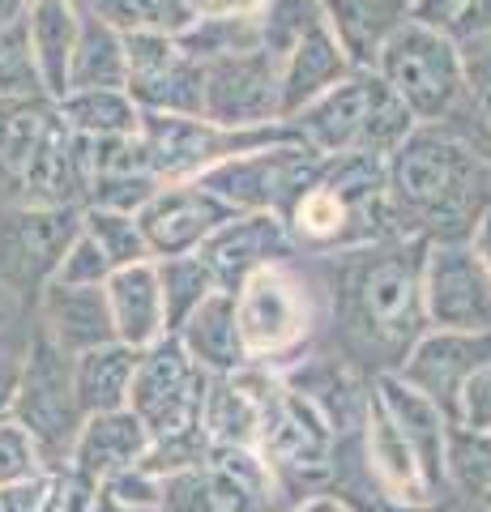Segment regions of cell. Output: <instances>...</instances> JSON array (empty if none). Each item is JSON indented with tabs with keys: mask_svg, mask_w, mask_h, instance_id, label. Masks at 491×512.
<instances>
[{
	"mask_svg": "<svg viewBox=\"0 0 491 512\" xmlns=\"http://www.w3.org/2000/svg\"><path fill=\"white\" fill-rule=\"evenodd\" d=\"M385 201L398 239L470 244L491 214V158L453 124H415L389 154Z\"/></svg>",
	"mask_w": 491,
	"mask_h": 512,
	"instance_id": "obj_1",
	"label": "cell"
},
{
	"mask_svg": "<svg viewBox=\"0 0 491 512\" xmlns=\"http://www.w3.org/2000/svg\"><path fill=\"white\" fill-rule=\"evenodd\" d=\"M423 239H385L334 256V325L355 367L398 372L432 325L423 312Z\"/></svg>",
	"mask_w": 491,
	"mask_h": 512,
	"instance_id": "obj_2",
	"label": "cell"
},
{
	"mask_svg": "<svg viewBox=\"0 0 491 512\" xmlns=\"http://www.w3.org/2000/svg\"><path fill=\"white\" fill-rule=\"evenodd\" d=\"M205 389H210V372L188 359L176 333L141 350L129 384V410L150 431V457L141 461L146 470L171 474L205 461V448H210L201 431Z\"/></svg>",
	"mask_w": 491,
	"mask_h": 512,
	"instance_id": "obj_3",
	"label": "cell"
},
{
	"mask_svg": "<svg viewBox=\"0 0 491 512\" xmlns=\"http://www.w3.org/2000/svg\"><path fill=\"white\" fill-rule=\"evenodd\" d=\"M291 133L312 146L316 154H380L389 158L415 128L406 103L385 86L376 69H351L338 86H329L321 99L282 120Z\"/></svg>",
	"mask_w": 491,
	"mask_h": 512,
	"instance_id": "obj_4",
	"label": "cell"
},
{
	"mask_svg": "<svg viewBox=\"0 0 491 512\" xmlns=\"http://www.w3.org/2000/svg\"><path fill=\"white\" fill-rule=\"evenodd\" d=\"M321 325V291L291 261L261 265L235 291V329L248 363L269 367L282 359H304V346Z\"/></svg>",
	"mask_w": 491,
	"mask_h": 512,
	"instance_id": "obj_5",
	"label": "cell"
},
{
	"mask_svg": "<svg viewBox=\"0 0 491 512\" xmlns=\"http://www.w3.org/2000/svg\"><path fill=\"white\" fill-rule=\"evenodd\" d=\"M372 69L406 103L415 124L462 120V103H466L462 47L445 30H432L415 18H406L393 30V39L380 47Z\"/></svg>",
	"mask_w": 491,
	"mask_h": 512,
	"instance_id": "obj_6",
	"label": "cell"
},
{
	"mask_svg": "<svg viewBox=\"0 0 491 512\" xmlns=\"http://www.w3.org/2000/svg\"><path fill=\"white\" fill-rule=\"evenodd\" d=\"M141 154H146V171L163 184L201 180L205 171L227 163L235 154L282 146V141H299L287 124H265V128H223L205 116H154L141 111L137 128Z\"/></svg>",
	"mask_w": 491,
	"mask_h": 512,
	"instance_id": "obj_7",
	"label": "cell"
},
{
	"mask_svg": "<svg viewBox=\"0 0 491 512\" xmlns=\"http://www.w3.org/2000/svg\"><path fill=\"white\" fill-rule=\"evenodd\" d=\"M9 419L35 440L47 470L65 466L73 436L82 427V406H77V393H73V355H65L39 325L26 333L22 376H18Z\"/></svg>",
	"mask_w": 491,
	"mask_h": 512,
	"instance_id": "obj_8",
	"label": "cell"
},
{
	"mask_svg": "<svg viewBox=\"0 0 491 512\" xmlns=\"http://www.w3.org/2000/svg\"><path fill=\"white\" fill-rule=\"evenodd\" d=\"M325 167H329V158L304 146V141H282V146H265V150H248V154L227 158V163H218L214 171H205L201 184L218 192V197L240 214L265 210V214L291 218L295 205L321 184Z\"/></svg>",
	"mask_w": 491,
	"mask_h": 512,
	"instance_id": "obj_9",
	"label": "cell"
},
{
	"mask_svg": "<svg viewBox=\"0 0 491 512\" xmlns=\"http://www.w3.org/2000/svg\"><path fill=\"white\" fill-rule=\"evenodd\" d=\"M77 235H82V210L5 201L0 205V291L35 303Z\"/></svg>",
	"mask_w": 491,
	"mask_h": 512,
	"instance_id": "obj_10",
	"label": "cell"
},
{
	"mask_svg": "<svg viewBox=\"0 0 491 512\" xmlns=\"http://www.w3.org/2000/svg\"><path fill=\"white\" fill-rule=\"evenodd\" d=\"M201 116L223 128L282 124V69L265 47L201 64Z\"/></svg>",
	"mask_w": 491,
	"mask_h": 512,
	"instance_id": "obj_11",
	"label": "cell"
},
{
	"mask_svg": "<svg viewBox=\"0 0 491 512\" xmlns=\"http://www.w3.org/2000/svg\"><path fill=\"white\" fill-rule=\"evenodd\" d=\"M423 312L432 329L491 333V278L470 244L423 248Z\"/></svg>",
	"mask_w": 491,
	"mask_h": 512,
	"instance_id": "obj_12",
	"label": "cell"
},
{
	"mask_svg": "<svg viewBox=\"0 0 491 512\" xmlns=\"http://www.w3.org/2000/svg\"><path fill=\"white\" fill-rule=\"evenodd\" d=\"M124 90L154 116H201V64L176 35H124Z\"/></svg>",
	"mask_w": 491,
	"mask_h": 512,
	"instance_id": "obj_13",
	"label": "cell"
},
{
	"mask_svg": "<svg viewBox=\"0 0 491 512\" xmlns=\"http://www.w3.org/2000/svg\"><path fill=\"white\" fill-rule=\"evenodd\" d=\"M240 214L231 205L210 192L201 180H184V184H163L154 197L137 210L141 222V235L150 244V256L163 261V256H184V252H197L205 239H210L218 227Z\"/></svg>",
	"mask_w": 491,
	"mask_h": 512,
	"instance_id": "obj_14",
	"label": "cell"
},
{
	"mask_svg": "<svg viewBox=\"0 0 491 512\" xmlns=\"http://www.w3.org/2000/svg\"><path fill=\"white\" fill-rule=\"evenodd\" d=\"M483 363H491V333H457V329H427L423 338L406 350V359L398 363V376L406 384H415L423 397L449 414L462 384L479 372Z\"/></svg>",
	"mask_w": 491,
	"mask_h": 512,
	"instance_id": "obj_15",
	"label": "cell"
},
{
	"mask_svg": "<svg viewBox=\"0 0 491 512\" xmlns=\"http://www.w3.org/2000/svg\"><path fill=\"white\" fill-rule=\"evenodd\" d=\"M90 192V146L82 133L60 120V111L52 103V120L43 128V141L30 167L18 184L22 205H60V210H82Z\"/></svg>",
	"mask_w": 491,
	"mask_h": 512,
	"instance_id": "obj_16",
	"label": "cell"
},
{
	"mask_svg": "<svg viewBox=\"0 0 491 512\" xmlns=\"http://www.w3.org/2000/svg\"><path fill=\"white\" fill-rule=\"evenodd\" d=\"M205 256V265L214 269L218 278V291H240V282L261 265H274V261H291L299 256L295 239L287 218L278 214H265V210H252V214H235L227 227H218L205 244L197 248Z\"/></svg>",
	"mask_w": 491,
	"mask_h": 512,
	"instance_id": "obj_17",
	"label": "cell"
},
{
	"mask_svg": "<svg viewBox=\"0 0 491 512\" xmlns=\"http://www.w3.org/2000/svg\"><path fill=\"white\" fill-rule=\"evenodd\" d=\"M372 397L380 410L393 419V427L406 436V444L415 448L419 466L427 474L432 491L445 500L449 487V466H445V444H449V414L440 410L432 397H423L415 384H406L398 372H376L372 376Z\"/></svg>",
	"mask_w": 491,
	"mask_h": 512,
	"instance_id": "obj_18",
	"label": "cell"
},
{
	"mask_svg": "<svg viewBox=\"0 0 491 512\" xmlns=\"http://www.w3.org/2000/svg\"><path fill=\"white\" fill-rule=\"evenodd\" d=\"M158 512H282V504L205 457L197 466L158 474Z\"/></svg>",
	"mask_w": 491,
	"mask_h": 512,
	"instance_id": "obj_19",
	"label": "cell"
},
{
	"mask_svg": "<svg viewBox=\"0 0 491 512\" xmlns=\"http://www.w3.org/2000/svg\"><path fill=\"white\" fill-rule=\"evenodd\" d=\"M146 457H150V431L124 406V410H107V414L82 419L69 457H65V470L86 474L94 483H107V478H116L124 470H137Z\"/></svg>",
	"mask_w": 491,
	"mask_h": 512,
	"instance_id": "obj_20",
	"label": "cell"
},
{
	"mask_svg": "<svg viewBox=\"0 0 491 512\" xmlns=\"http://www.w3.org/2000/svg\"><path fill=\"white\" fill-rule=\"evenodd\" d=\"M35 325L52 338L65 355H82L90 346L116 342L112 312H107L103 286H65L47 282L35 299Z\"/></svg>",
	"mask_w": 491,
	"mask_h": 512,
	"instance_id": "obj_21",
	"label": "cell"
},
{
	"mask_svg": "<svg viewBox=\"0 0 491 512\" xmlns=\"http://www.w3.org/2000/svg\"><path fill=\"white\" fill-rule=\"evenodd\" d=\"M103 295H107V312H112L116 342L146 350L158 338H167V303L154 261L112 269V278L103 282Z\"/></svg>",
	"mask_w": 491,
	"mask_h": 512,
	"instance_id": "obj_22",
	"label": "cell"
},
{
	"mask_svg": "<svg viewBox=\"0 0 491 512\" xmlns=\"http://www.w3.org/2000/svg\"><path fill=\"white\" fill-rule=\"evenodd\" d=\"M282 120H291L295 111H304L312 99H321L329 86H338L346 73L355 69L346 60L342 43L334 39V30L325 26V18H316L299 43L282 56Z\"/></svg>",
	"mask_w": 491,
	"mask_h": 512,
	"instance_id": "obj_23",
	"label": "cell"
},
{
	"mask_svg": "<svg viewBox=\"0 0 491 512\" xmlns=\"http://www.w3.org/2000/svg\"><path fill=\"white\" fill-rule=\"evenodd\" d=\"M176 338L188 350V359L210 376H227V372L248 367V355L240 346V329H235V295L231 291L205 295L197 308L184 316Z\"/></svg>",
	"mask_w": 491,
	"mask_h": 512,
	"instance_id": "obj_24",
	"label": "cell"
},
{
	"mask_svg": "<svg viewBox=\"0 0 491 512\" xmlns=\"http://www.w3.org/2000/svg\"><path fill=\"white\" fill-rule=\"evenodd\" d=\"M321 18L342 43L346 60L355 69H372L380 47L410 18V0H321Z\"/></svg>",
	"mask_w": 491,
	"mask_h": 512,
	"instance_id": "obj_25",
	"label": "cell"
},
{
	"mask_svg": "<svg viewBox=\"0 0 491 512\" xmlns=\"http://www.w3.org/2000/svg\"><path fill=\"white\" fill-rule=\"evenodd\" d=\"M26 30L43 94L60 99L69 90V60L77 47V30H82V5L77 0H30Z\"/></svg>",
	"mask_w": 491,
	"mask_h": 512,
	"instance_id": "obj_26",
	"label": "cell"
},
{
	"mask_svg": "<svg viewBox=\"0 0 491 512\" xmlns=\"http://www.w3.org/2000/svg\"><path fill=\"white\" fill-rule=\"evenodd\" d=\"M137 359H141V350L124 342H103V346H90L82 355H73V393H77V406H82V419L129 406V384L137 372Z\"/></svg>",
	"mask_w": 491,
	"mask_h": 512,
	"instance_id": "obj_27",
	"label": "cell"
},
{
	"mask_svg": "<svg viewBox=\"0 0 491 512\" xmlns=\"http://www.w3.org/2000/svg\"><path fill=\"white\" fill-rule=\"evenodd\" d=\"M47 120H52V99L43 94H0V205L18 197Z\"/></svg>",
	"mask_w": 491,
	"mask_h": 512,
	"instance_id": "obj_28",
	"label": "cell"
},
{
	"mask_svg": "<svg viewBox=\"0 0 491 512\" xmlns=\"http://www.w3.org/2000/svg\"><path fill=\"white\" fill-rule=\"evenodd\" d=\"M60 120L82 137H133L141 128V107L129 99L124 86H94V90H69L52 99Z\"/></svg>",
	"mask_w": 491,
	"mask_h": 512,
	"instance_id": "obj_29",
	"label": "cell"
},
{
	"mask_svg": "<svg viewBox=\"0 0 491 512\" xmlns=\"http://www.w3.org/2000/svg\"><path fill=\"white\" fill-rule=\"evenodd\" d=\"M124 73H129V64H124V35L82 5V30H77V47L69 60V90L124 86Z\"/></svg>",
	"mask_w": 491,
	"mask_h": 512,
	"instance_id": "obj_30",
	"label": "cell"
},
{
	"mask_svg": "<svg viewBox=\"0 0 491 512\" xmlns=\"http://www.w3.org/2000/svg\"><path fill=\"white\" fill-rule=\"evenodd\" d=\"M86 9L120 35H180L197 18L193 0H86Z\"/></svg>",
	"mask_w": 491,
	"mask_h": 512,
	"instance_id": "obj_31",
	"label": "cell"
},
{
	"mask_svg": "<svg viewBox=\"0 0 491 512\" xmlns=\"http://www.w3.org/2000/svg\"><path fill=\"white\" fill-rule=\"evenodd\" d=\"M158 265V282H163V303H167V333H176L184 325V316L197 308L205 295L218 291L214 269L205 265L201 252H184V256H163Z\"/></svg>",
	"mask_w": 491,
	"mask_h": 512,
	"instance_id": "obj_32",
	"label": "cell"
},
{
	"mask_svg": "<svg viewBox=\"0 0 491 512\" xmlns=\"http://www.w3.org/2000/svg\"><path fill=\"white\" fill-rule=\"evenodd\" d=\"M445 466H449V487L474 495L479 504L491 500V427L449 423Z\"/></svg>",
	"mask_w": 491,
	"mask_h": 512,
	"instance_id": "obj_33",
	"label": "cell"
},
{
	"mask_svg": "<svg viewBox=\"0 0 491 512\" xmlns=\"http://www.w3.org/2000/svg\"><path fill=\"white\" fill-rule=\"evenodd\" d=\"M82 231L94 239V248L107 256L112 269L137 265V261H154L150 244L141 235L137 214H120V210H99V205H82Z\"/></svg>",
	"mask_w": 491,
	"mask_h": 512,
	"instance_id": "obj_34",
	"label": "cell"
},
{
	"mask_svg": "<svg viewBox=\"0 0 491 512\" xmlns=\"http://www.w3.org/2000/svg\"><path fill=\"white\" fill-rule=\"evenodd\" d=\"M176 43L197 64H205V60H218V56H235V52L261 47V26H257V18H193L176 35Z\"/></svg>",
	"mask_w": 491,
	"mask_h": 512,
	"instance_id": "obj_35",
	"label": "cell"
},
{
	"mask_svg": "<svg viewBox=\"0 0 491 512\" xmlns=\"http://www.w3.org/2000/svg\"><path fill=\"white\" fill-rule=\"evenodd\" d=\"M462 69H466V103L462 120L474 128V146L491 158V35L483 39H462Z\"/></svg>",
	"mask_w": 491,
	"mask_h": 512,
	"instance_id": "obj_36",
	"label": "cell"
},
{
	"mask_svg": "<svg viewBox=\"0 0 491 512\" xmlns=\"http://www.w3.org/2000/svg\"><path fill=\"white\" fill-rule=\"evenodd\" d=\"M316 18H321V0H265V9L257 13L261 47L282 64V56L291 52Z\"/></svg>",
	"mask_w": 491,
	"mask_h": 512,
	"instance_id": "obj_37",
	"label": "cell"
},
{
	"mask_svg": "<svg viewBox=\"0 0 491 512\" xmlns=\"http://www.w3.org/2000/svg\"><path fill=\"white\" fill-rule=\"evenodd\" d=\"M158 188H163V180H154V175H146V171L90 175L86 205H99V210H120V214H137Z\"/></svg>",
	"mask_w": 491,
	"mask_h": 512,
	"instance_id": "obj_38",
	"label": "cell"
},
{
	"mask_svg": "<svg viewBox=\"0 0 491 512\" xmlns=\"http://www.w3.org/2000/svg\"><path fill=\"white\" fill-rule=\"evenodd\" d=\"M47 461L35 448V440L13 423V419H0V483H13V478H30V474H43Z\"/></svg>",
	"mask_w": 491,
	"mask_h": 512,
	"instance_id": "obj_39",
	"label": "cell"
},
{
	"mask_svg": "<svg viewBox=\"0 0 491 512\" xmlns=\"http://www.w3.org/2000/svg\"><path fill=\"white\" fill-rule=\"evenodd\" d=\"M107 278H112V265H107V256L94 248V239L82 231L69 244L65 261H60L52 282H65V286H103Z\"/></svg>",
	"mask_w": 491,
	"mask_h": 512,
	"instance_id": "obj_40",
	"label": "cell"
},
{
	"mask_svg": "<svg viewBox=\"0 0 491 512\" xmlns=\"http://www.w3.org/2000/svg\"><path fill=\"white\" fill-rule=\"evenodd\" d=\"M103 491L112 495V504L120 512H158V474L146 470V466L107 478Z\"/></svg>",
	"mask_w": 491,
	"mask_h": 512,
	"instance_id": "obj_41",
	"label": "cell"
},
{
	"mask_svg": "<svg viewBox=\"0 0 491 512\" xmlns=\"http://www.w3.org/2000/svg\"><path fill=\"white\" fill-rule=\"evenodd\" d=\"M56 500H60V512H120L112 504V495L103 491V483L65 466L56 470Z\"/></svg>",
	"mask_w": 491,
	"mask_h": 512,
	"instance_id": "obj_42",
	"label": "cell"
},
{
	"mask_svg": "<svg viewBox=\"0 0 491 512\" xmlns=\"http://www.w3.org/2000/svg\"><path fill=\"white\" fill-rule=\"evenodd\" d=\"M453 423L457 427H491V363H483L479 372L462 384L457 406H453Z\"/></svg>",
	"mask_w": 491,
	"mask_h": 512,
	"instance_id": "obj_43",
	"label": "cell"
},
{
	"mask_svg": "<svg viewBox=\"0 0 491 512\" xmlns=\"http://www.w3.org/2000/svg\"><path fill=\"white\" fill-rule=\"evenodd\" d=\"M56 483V470L30 474V478H13V483H0V512H35L47 491Z\"/></svg>",
	"mask_w": 491,
	"mask_h": 512,
	"instance_id": "obj_44",
	"label": "cell"
},
{
	"mask_svg": "<svg viewBox=\"0 0 491 512\" xmlns=\"http://www.w3.org/2000/svg\"><path fill=\"white\" fill-rule=\"evenodd\" d=\"M462 13H466V0H410V18L432 30H445V35H453Z\"/></svg>",
	"mask_w": 491,
	"mask_h": 512,
	"instance_id": "obj_45",
	"label": "cell"
},
{
	"mask_svg": "<svg viewBox=\"0 0 491 512\" xmlns=\"http://www.w3.org/2000/svg\"><path fill=\"white\" fill-rule=\"evenodd\" d=\"M26 350V346H22ZM22 350H9L0 342V419H9L13 393H18V376H22Z\"/></svg>",
	"mask_w": 491,
	"mask_h": 512,
	"instance_id": "obj_46",
	"label": "cell"
},
{
	"mask_svg": "<svg viewBox=\"0 0 491 512\" xmlns=\"http://www.w3.org/2000/svg\"><path fill=\"white\" fill-rule=\"evenodd\" d=\"M265 0H193L197 18H257Z\"/></svg>",
	"mask_w": 491,
	"mask_h": 512,
	"instance_id": "obj_47",
	"label": "cell"
},
{
	"mask_svg": "<svg viewBox=\"0 0 491 512\" xmlns=\"http://www.w3.org/2000/svg\"><path fill=\"white\" fill-rule=\"evenodd\" d=\"M483 35H491V0H466V13L453 26V39L462 43V39H483Z\"/></svg>",
	"mask_w": 491,
	"mask_h": 512,
	"instance_id": "obj_48",
	"label": "cell"
},
{
	"mask_svg": "<svg viewBox=\"0 0 491 512\" xmlns=\"http://www.w3.org/2000/svg\"><path fill=\"white\" fill-rule=\"evenodd\" d=\"M287 512H351V508H346L342 495H334V491H321V495H308V500L291 504Z\"/></svg>",
	"mask_w": 491,
	"mask_h": 512,
	"instance_id": "obj_49",
	"label": "cell"
},
{
	"mask_svg": "<svg viewBox=\"0 0 491 512\" xmlns=\"http://www.w3.org/2000/svg\"><path fill=\"white\" fill-rule=\"evenodd\" d=\"M470 248H474V256L483 261V269H487V278H491V214H483V222L474 227V235H470Z\"/></svg>",
	"mask_w": 491,
	"mask_h": 512,
	"instance_id": "obj_50",
	"label": "cell"
},
{
	"mask_svg": "<svg viewBox=\"0 0 491 512\" xmlns=\"http://www.w3.org/2000/svg\"><path fill=\"white\" fill-rule=\"evenodd\" d=\"M380 512H445L440 504H419V508H389V504H380Z\"/></svg>",
	"mask_w": 491,
	"mask_h": 512,
	"instance_id": "obj_51",
	"label": "cell"
},
{
	"mask_svg": "<svg viewBox=\"0 0 491 512\" xmlns=\"http://www.w3.org/2000/svg\"><path fill=\"white\" fill-rule=\"evenodd\" d=\"M35 512H60V500H56V483H52V491H47V500H43Z\"/></svg>",
	"mask_w": 491,
	"mask_h": 512,
	"instance_id": "obj_52",
	"label": "cell"
},
{
	"mask_svg": "<svg viewBox=\"0 0 491 512\" xmlns=\"http://www.w3.org/2000/svg\"><path fill=\"white\" fill-rule=\"evenodd\" d=\"M483 512H491V500H483Z\"/></svg>",
	"mask_w": 491,
	"mask_h": 512,
	"instance_id": "obj_53",
	"label": "cell"
}]
</instances>
